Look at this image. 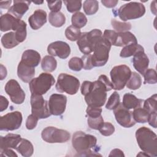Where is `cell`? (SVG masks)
I'll list each match as a JSON object with an SVG mask.
<instances>
[{
  "label": "cell",
  "mask_w": 157,
  "mask_h": 157,
  "mask_svg": "<svg viewBox=\"0 0 157 157\" xmlns=\"http://www.w3.org/2000/svg\"><path fill=\"white\" fill-rule=\"evenodd\" d=\"M113 89L112 83L105 75H101L96 81L93 82V86L89 93L85 96V100L88 106L101 107L105 103L107 91Z\"/></svg>",
  "instance_id": "cell-1"
},
{
  "label": "cell",
  "mask_w": 157,
  "mask_h": 157,
  "mask_svg": "<svg viewBox=\"0 0 157 157\" xmlns=\"http://www.w3.org/2000/svg\"><path fill=\"white\" fill-rule=\"evenodd\" d=\"M136 138L140 148L151 156H157L156 134L147 127H141L136 131Z\"/></svg>",
  "instance_id": "cell-2"
},
{
  "label": "cell",
  "mask_w": 157,
  "mask_h": 157,
  "mask_svg": "<svg viewBox=\"0 0 157 157\" xmlns=\"http://www.w3.org/2000/svg\"><path fill=\"white\" fill-rule=\"evenodd\" d=\"M97 143V139L95 136L88 134L82 131H76L72 136V145L75 150L82 153H86L85 156H89L91 153V149L94 147Z\"/></svg>",
  "instance_id": "cell-3"
},
{
  "label": "cell",
  "mask_w": 157,
  "mask_h": 157,
  "mask_svg": "<svg viewBox=\"0 0 157 157\" xmlns=\"http://www.w3.org/2000/svg\"><path fill=\"white\" fill-rule=\"evenodd\" d=\"M55 80L53 76L48 73H41L37 77L33 78L29 87L31 94L43 95L54 85Z\"/></svg>",
  "instance_id": "cell-4"
},
{
  "label": "cell",
  "mask_w": 157,
  "mask_h": 157,
  "mask_svg": "<svg viewBox=\"0 0 157 157\" xmlns=\"http://www.w3.org/2000/svg\"><path fill=\"white\" fill-rule=\"evenodd\" d=\"M111 44L102 37L95 45L91 61L93 67L104 66L108 61Z\"/></svg>",
  "instance_id": "cell-5"
},
{
  "label": "cell",
  "mask_w": 157,
  "mask_h": 157,
  "mask_svg": "<svg viewBox=\"0 0 157 157\" xmlns=\"http://www.w3.org/2000/svg\"><path fill=\"white\" fill-rule=\"evenodd\" d=\"M131 73L130 68L126 65L121 64L113 67L110 72L113 89L116 90L123 89Z\"/></svg>",
  "instance_id": "cell-6"
},
{
  "label": "cell",
  "mask_w": 157,
  "mask_h": 157,
  "mask_svg": "<svg viewBox=\"0 0 157 157\" xmlns=\"http://www.w3.org/2000/svg\"><path fill=\"white\" fill-rule=\"evenodd\" d=\"M117 13L120 18L126 21L142 17L145 13V8L140 2H131L121 6Z\"/></svg>",
  "instance_id": "cell-7"
},
{
  "label": "cell",
  "mask_w": 157,
  "mask_h": 157,
  "mask_svg": "<svg viewBox=\"0 0 157 157\" xmlns=\"http://www.w3.org/2000/svg\"><path fill=\"white\" fill-rule=\"evenodd\" d=\"M80 86L78 78L66 73H61L57 79L55 85L56 90L59 93H66L73 95L77 93Z\"/></svg>",
  "instance_id": "cell-8"
},
{
  "label": "cell",
  "mask_w": 157,
  "mask_h": 157,
  "mask_svg": "<svg viewBox=\"0 0 157 157\" xmlns=\"http://www.w3.org/2000/svg\"><path fill=\"white\" fill-rule=\"evenodd\" d=\"M42 139L50 144L64 143L70 139L71 136L68 131L58 129L53 126H48L44 128L41 133Z\"/></svg>",
  "instance_id": "cell-9"
},
{
  "label": "cell",
  "mask_w": 157,
  "mask_h": 157,
  "mask_svg": "<svg viewBox=\"0 0 157 157\" xmlns=\"http://www.w3.org/2000/svg\"><path fill=\"white\" fill-rule=\"evenodd\" d=\"M31 105L32 114L39 119L47 118L51 115L48 104L42 95L31 94Z\"/></svg>",
  "instance_id": "cell-10"
},
{
  "label": "cell",
  "mask_w": 157,
  "mask_h": 157,
  "mask_svg": "<svg viewBox=\"0 0 157 157\" xmlns=\"http://www.w3.org/2000/svg\"><path fill=\"white\" fill-rule=\"evenodd\" d=\"M20 112L14 111L0 117V129L1 131H13L18 129L22 123Z\"/></svg>",
  "instance_id": "cell-11"
},
{
  "label": "cell",
  "mask_w": 157,
  "mask_h": 157,
  "mask_svg": "<svg viewBox=\"0 0 157 157\" xmlns=\"http://www.w3.org/2000/svg\"><path fill=\"white\" fill-rule=\"evenodd\" d=\"M4 90L13 103L20 104L25 101V93L17 80L13 79L9 80L5 85Z\"/></svg>",
  "instance_id": "cell-12"
},
{
  "label": "cell",
  "mask_w": 157,
  "mask_h": 157,
  "mask_svg": "<svg viewBox=\"0 0 157 157\" xmlns=\"http://www.w3.org/2000/svg\"><path fill=\"white\" fill-rule=\"evenodd\" d=\"M113 113L117 121L121 126L131 128L136 124V121L132 117V112L125 108L122 103H120V104L113 109Z\"/></svg>",
  "instance_id": "cell-13"
},
{
  "label": "cell",
  "mask_w": 157,
  "mask_h": 157,
  "mask_svg": "<svg viewBox=\"0 0 157 157\" xmlns=\"http://www.w3.org/2000/svg\"><path fill=\"white\" fill-rule=\"evenodd\" d=\"M67 98L61 94H53L48 101V107L51 115H61L66 109Z\"/></svg>",
  "instance_id": "cell-14"
},
{
  "label": "cell",
  "mask_w": 157,
  "mask_h": 157,
  "mask_svg": "<svg viewBox=\"0 0 157 157\" xmlns=\"http://www.w3.org/2000/svg\"><path fill=\"white\" fill-rule=\"evenodd\" d=\"M47 52L52 56H58L61 59L67 58L71 53V48L66 42L55 41L48 45Z\"/></svg>",
  "instance_id": "cell-15"
},
{
  "label": "cell",
  "mask_w": 157,
  "mask_h": 157,
  "mask_svg": "<svg viewBox=\"0 0 157 157\" xmlns=\"http://www.w3.org/2000/svg\"><path fill=\"white\" fill-rule=\"evenodd\" d=\"M132 63L136 70L143 75L149 64V59L144 53V50L138 51L133 55Z\"/></svg>",
  "instance_id": "cell-16"
},
{
  "label": "cell",
  "mask_w": 157,
  "mask_h": 157,
  "mask_svg": "<svg viewBox=\"0 0 157 157\" xmlns=\"http://www.w3.org/2000/svg\"><path fill=\"white\" fill-rule=\"evenodd\" d=\"M30 4L31 2L29 1L15 0L13 1V5L9 9L7 13L18 19H20L28 10Z\"/></svg>",
  "instance_id": "cell-17"
},
{
  "label": "cell",
  "mask_w": 157,
  "mask_h": 157,
  "mask_svg": "<svg viewBox=\"0 0 157 157\" xmlns=\"http://www.w3.org/2000/svg\"><path fill=\"white\" fill-rule=\"evenodd\" d=\"M28 21L33 29L40 28L47 22V13L42 9H37L29 17Z\"/></svg>",
  "instance_id": "cell-18"
},
{
  "label": "cell",
  "mask_w": 157,
  "mask_h": 157,
  "mask_svg": "<svg viewBox=\"0 0 157 157\" xmlns=\"http://www.w3.org/2000/svg\"><path fill=\"white\" fill-rule=\"evenodd\" d=\"M21 137L19 134H8L6 136L0 137V150L7 148L16 149L18 145L21 140Z\"/></svg>",
  "instance_id": "cell-19"
},
{
  "label": "cell",
  "mask_w": 157,
  "mask_h": 157,
  "mask_svg": "<svg viewBox=\"0 0 157 157\" xmlns=\"http://www.w3.org/2000/svg\"><path fill=\"white\" fill-rule=\"evenodd\" d=\"M40 59V55L37 51L26 50L22 54L21 61L30 67H35L39 64Z\"/></svg>",
  "instance_id": "cell-20"
},
{
  "label": "cell",
  "mask_w": 157,
  "mask_h": 157,
  "mask_svg": "<svg viewBox=\"0 0 157 157\" xmlns=\"http://www.w3.org/2000/svg\"><path fill=\"white\" fill-rule=\"evenodd\" d=\"M34 68L35 67H30L20 61L17 67L18 77L24 82H30L35 75Z\"/></svg>",
  "instance_id": "cell-21"
},
{
  "label": "cell",
  "mask_w": 157,
  "mask_h": 157,
  "mask_svg": "<svg viewBox=\"0 0 157 157\" xmlns=\"http://www.w3.org/2000/svg\"><path fill=\"white\" fill-rule=\"evenodd\" d=\"M131 44H137L135 36L129 31L117 33L114 45L117 47H124Z\"/></svg>",
  "instance_id": "cell-22"
},
{
  "label": "cell",
  "mask_w": 157,
  "mask_h": 157,
  "mask_svg": "<svg viewBox=\"0 0 157 157\" xmlns=\"http://www.w3.org/2000/svg\"><path fill=\"white\" fill-rule=\"evenodd\" d=\"M18 20L9 13L2 15L0 18L1 31L4 32L10 29L13 30Z\"/></svg>",
  "instance_id": "cell-23"
},
{
  "label": "cell",
  "mask_w": 157,
  "mask_h": 157,
  "mask_svg": "<svg viewBox=\"0 0 157 157\" xmlns=\"http://www.w3.org/2000/svg\"><path fill=\"white\" fill-rule=\"evenodd\" d=\"M87 32L82 33L80 37L77 40V45L82 53L85 55H90L94 50L90 41L87 38Z\"/></svg>",
  "instance_id": "cell-24"
},
{
  "label": "cell",
  "mask_w": 157,
  "mask_h": 157,
  "mask_svg": "<svg viewBox=\"0 0 157 157\" xmlns=\"http://www.w3.org/2000/svg\"><path fill=\"white\" fill-rule=\"evenodd\" d=\"M142 100L136 98L134 94L131 93H126L123 98V105L128 109H134L140 106Z\"/></svg>",
  "instance_id": "cell-25"
},
{
  "label": "cell",
  "mask_w": 157,
  "mask_h": 157,
  "mask_svg": "<svg viewBox=\"0 0 157 157\" xmlns=\"http://www.w3.org/2000/svg\"><path fill=\"white\" fill-rule=\"evenodd\" d=\"M24 157L31 156L34 152V147L30 141L22 139L15 149Z\"/></svg>",
  "instance_id": "cell-26"
},
{
  "label": "cell",
  "mask_w": 157,
  "mask_h": 157,
  "mask_svg": "<svg viewBox=\"0 0 157 157\" xmlns=\"http://www.w3.org/2000/svg\"><path fill=\"white\" fill-rule=\"evenodd\" d=\"M13 31H15V36L17 41L19 43L23 42L26 37V23L19 19Z\"/></svg>",
  "instance_id": "cell-27"
},
{
  "label": "cell",
  "mask_w": 157,
  "mask_h": 157,
  "mask_svg": "<svg viewBox=\"0 0 157 157\" xmlns=\"http://www.w3.org/2000/svg\"><path fill=\"white\" fill-rule=\"evenodd\" d=\"M1 43L6 48H12L19 44L16 39L15 33L13 32H9L4 34L1 37Z\"/></svg>",
  "instance_id": "cell-28"
},
{
  "label": "cell",
  "mask_w": 157,
  "mask_h": 157,
  "mask_svg": "<svg viewBox=\"0 0 157 157\" xmlns=\"http://www.w3.org/2000/svg\"><path fill=\"white\" fill-rule=\"evenodd\" d=\"M48 20L50 23L55 27H61L66 22V17L61 12H51L48 15Z\"/></svg>",
  "instance_id": "cell-29"
},
{
  "label": "cell",
  "mask_w": 157,
  "mask_h": 157,
  "mask_svg": "<svg viewBox=\"0 0 157 157\" xmlns=\"http://www.w3.org/2000/svg\"><path fill=\"white\" fill-rule=\"evenodd\" d=\"M41 67L42 70L45 72H53L57 67V61L53 56L47 55L44 56L42 60Z\"/></svg>",
  "instance_id": "cell-30"
},
{
  "label": "cell",
  "mask_w": 157,
  "mask_h": 157,
  "mask_svg": "<svg viewBox=\"0 0 157 157\" xmlns=\"http://www.w3.org/2000/svg\"><path fill=\"white\" fill-rule=\"evenodd\" d=\"M144 48L138 44H131L124 46L121 50L120 56L121 58H128L133 56L140 50H144Z\"/></svg>",
  "instance_id": "cell-31"
},
{
  "label": "cell",
  "mask_w": 157,
  "mask_h": 157,
  "mask_svg": "<svg viewBox=\"0 0 157 157\" xmlns=\"http://www.w3.org/2000/svg\"><path fill=\"white\" fill-rule=\"evenodd\" d=\"M149 113L144 109L137 107L134 109L132 112V117L136 122L140 123H145L147 122Z\"/></svg>",
  "instance_id": "cell-32"
},
{
  "label": "cell",
  "mask_w": 157,
  "mask_h": 157,
  "mask_svg": "<svg viewBox=\"0 0 157 157\" xmlns=\"http://www.w3.org/2000/svg\"><path fill=\"white\" fill-rule=\"evenodd\" d=\"M142 85V78L140 75L136 72H132L130 78L128 80L126 85L128 88L132 90L139 89Z\"/></svg>",
  "instance_id": "cell-33"
},
{
  "label": "cell",
  "mask_w": 157,
  "mask_h": 157,
  "mask_svg": "<svg viewBox=\"0 0 157 157\" xmlns=\"http://www.w3.org/2000/svg\"><path fill=\"white\" fill-rule=\"evenodd\" d=\"M71 21L72 26L80 29L86 25L87 18L82 12H77L72 15Z\"/></svg>",
  "instance_id": "cell-34"
},
{
  "label": "cell",
  "mask_w": 157,
  "mask_h": 157,
  "mask_svg": "<svg viewBox=\"0 0 157 157\" xmlns=\"http://www.w3.org/2000/svg\"><path fill=\"white\" fill-rule=\"evenodd\" d=\"M83 8L85 13L88 15H91L97 12L99 9V2L97 1L86 0L83 2Z\"/></svg>",
  "instance_id": "cell-35"
},
{
  "label": "cell",
  "mask_w": 157,
  "mask_h": 157,
  "mask_svg": "<svg viewBox=\"0 0 157 157\" xmlns=\"http://www.w3.org/2000/svg\"><path fill=\"white\" fill-rule=\"evenodd\" d=\"M81 34L80 29L72 25L68 26L65 30L66 37L71 41L77 40L80 37Z\"/></svg>",
  "instance_id": "cell-36"
},
{
  "label": "cell",
  "mask_w": 157,
  "mask_h": 157,
  "mask_svg": "<svg viewBox=\"0 0 157 157\" xmlns=\"http://www.w3.org/2000/svg\"><path fill=\"white\" fill-rule=\"evenodd\" d=\"M156 99L157 95L156 94H155L144 101L143 108H144L149 113L157 112Z\"/></svg>",
  "instance_id": "cell-37"
},
{
  "label": "cell",
  "mask_w": 157,
  "mask_h": 157,
  "mask_svg": "<svg viewBox=\"0 0 157 157\" xmlns=\"http://www.w3.org/2000/svg\"><path fill=\"white\" fill-rule=\"evenodd\" d=\"M111 24L113 28L118 33H123L128 31L131 28V25L130 23L121 22L115 19L111 20Z\"/></svg>",
  "instance_id": "cell-38"
},
{
  "label": "cell",
  "mask_w": 157,
  "mask_h": 157,
  "mask_svg": "<svg viewBox=\"0 0 157 157\" xmlns=\"http://www.w3.org/2000/svg\"><path fill=\"white\" fill-rule=\"evenodd\" d=\"M120 95L119 94L115 91L113 92L110 96L109 97L107 104L105 105L106 109L109 110H113L115 109L119 104H120Z\"/></svg>",
  "instance_id": "cell-39"
},
{
  "label": "cell",
  "mask_w": 157,
  "mask_h": 157,
  "mask_svg": "<svg viewBox=\"0 0 157 157\" xmlns=\"http://www.w3.org/2000/svg\"><path fill=\"white\" fill-rule=\"evenodd\" d=\"M87 122L88 126L91 129L96 130H99L104 123V119L101 115L96 118L88 117Z\"/></svg>",
  "instance_id": "cell-40"
},
{
  "label": "cell",
  "mask_w": 157,
  "mask_h": 157,
  "mask_svg": "<svg viewBox=\"0 0 157 157\" xmlns=\"http://www.w3.org/2000/svg\"><path fill=\"white\" fill-rule=\"evenodd\" d=\"M144 84H155L157 82L156 72L153 69H148L144 74Z\"/></svg>",
  "instance_id": "cell-41"
},
{
  "label": "cell",
  "mask_w": 157,
  "mask_h": 157,
  "mask_svg": "<svg viewBox=\"0 0 157 157\" xmlns=\"http://www.w3.org/2000/svg\"><path fill=\"white\" fill-rule=\"evenodd\" d=\"M67 10L69 12L74 13L80 10L82 7L81 1H64Z\"/></svg>",
  "instance_id": "cell-42"
},
{
  "label": "cell",
  "mask_w": 157,
  "mask_h": 157,
  "mask_svg": "<svg viewBox=\"0 0 157 157\" xmlns=\"http://www.w3.org/2000/svg\"><path fill=\"white\" fill-rule=\"evenodd\" d=\"M68 66L71 70L74 71H79L83 67L82 59L78 57L72 58L69 61Z\"/></svg>",
  "instance_id": "cell-43"
},
{
  "label": "cell",
  "mask_w": 157,
  "mask_h": 157,
  "mask_svg": "<svg viewBox=\"0 0 157 157\" xmlns=\"http://www.w3.org/2000/svg\"><path fill=\"white\" fill-rule=\"evenodd\" d=\"M99 131L102 135L104 136H109L114 132L115 128L112 123L109 122H104Z\"/></svg>",
  "instance_id": "cell-44"
},
{
  "label": "cell",
  "mask_w": 157,
  "mask_h": 157,
  "mask_svg": "<svg viewBox=\"0 0 157 157\" xmlns=\"http://www.w3.org/2000/svg\"><path fill=\"white\" fill-rule=\"evenodd\" d=\"M102 109L101 107H92V106H88L86 112L88 117L91 118H96L101 115L102 113Z\"/></svg>",
  "instance_id": "cell-45"
},
{
  "label": "cell",
  "mask_w": 157,
  "mask_h": 157,
  "mask_svg": "<svg viewBox=\"0 0 157 157\" xmlns=\"http://www.w3.org/2000/svg\"><path fill=\"white\" fill-rule=\"evenodd\" d=\"M117 33L115 31L106 29L104 31L102 37L105 40H107L111 44V45H114L117 38Z\"/></svg>",
  "instance_id": "cell-46"
},
{
  "label": "cell",
  "mask_w": 157,
  "mask_h": 157,
  "mask_svg": "<svg viewBox=\"0 0 157 157\" xmlns=\"http://www.w3.org/2000/svg\"><path fill=\"white\" fill-rule=\"evenodd\" d=\"M38 120L39 118L33 114L29 115L26 121V128L29 130L33 129L36 127Z\"/></svg>",
  "instance_id": "cell-47"
},
{
  "label": "cell",
  "mask_w": 157,
  "mask_h": 157,
  "mask_svg": "<svg viewBox=\"0 0 157 157\" xmlns=\"http://www.w3.org/2000/svg\"><path fill=\"white\" fill-rule=\"evenodd\" d=\"M48 4V7L51 10V12H59L61 9L62 1H47Z\"/></svg>",
  "instance_id": "cell-48"
},
{
  "label": "cell",
  "mask_w": 157,
  "mask_h": 157,
  "mask_svg": "<svg viewBox=\"0 0 157 157\" xmlns=\"http://www.w3.org/2000/svg\"><path fill=\"white\" fill-rule=\"evenodd\" d=\"M82 59L83 62V69L86 70H90L93 67L91 61V55H84L82 57Z\"/></svg>",
  "instance_id": "cell-49"
},
{
  "label": "cell",
  "mask_w": 157,
  "mask_h": 157,
  "mask_svg": "<svg viewBox=\"0 0 157 157\" xmlns=\"http://www.w3.org/2000/svg\"><path fill=\"white\" fill-rule=\"evenodd\" d=\"M93 86V82L90 81H84L81 86V93L82 95H86L90 92Z\"/></svg>",
  "instance_id": "cell-50"
},
{
  "label": "cell",
  "mask_w": 157,
  "mask_h": 157,
  "mask_svg": "<svg viewBox=\"0 0 157 157\" xmlns=\"http://www.w3.org/2000/svg\"><path fill=\"white\" fill-rule=\"evenodd\" d=\"M156 113L157 112L149 113V116L147 120L149 124L154 128H156Z\"/></svg>",
  "instance_id": "cell-51"
},
{
  "label": "cell",
  "mask_w": 157,
  "mask_h": 157,
  "mask_svg": "<svg viewBox=\"0 0 157 157\" xmlns=\"http://www.w3.org/2000/svg\"><path fill=\"white\" fill-rule=\"evenodd\" d=\"M9 105V101L2 95L0 96V111L5 110Z\"/></svg>",
  "instance_id": "cell-52"
},
{
  "label": "cell",
  "mask_w": 157,
  "mask_h": 157,
  "mask_svg": "<svg viewBox=\"0 0 157 157\" xmlns=\"http://www.w3.org/2000/svg\"><path fill=\"white\" fill-rule=\"evenodd\" d=\"M1 156H16L17 157V155L12 150L11 148H7L4 150H1Z\"/></svg>",
  "instance_id": "cell-53"
},
{
  "label": "cell",
  "mask_w": 157,
  "mask_h": 157,
  "mask_svg": "<svg viewBox=\"0 0 157 157\" xmlns=\"http://www.w3.org/2000/svg\"><path fill=\"white\" fill-rule=\"evenodd\" d=\"M102 4L108 8H112L116 6L117 3L118 2V1H115V0H102L101 1Z\"/></svg>",
  "instance_id": "cell-54"
},
{
  "label": "cell",
  "mask_w": 157,
  "mask_h": 157,
  "mask_svg": "<svg viewBox=\"0 0 157 157\" xmlns=\"http://www.w3.org/2000/svg\"><path fill=\"white\" fill-rule=\"evenodd\" d=\"M109 156L110 157V156H120V157H122V156H124V155L123 153V151L122 150H121L120 149H118V148H115L113 150H112L110 154L109 155Z\"/></svg>",
  "instance_id": "cell-55"
},
{
  "label": "cell",
  "mask_w": 157,
  "mask_h": 157,
  "mask_svg": "<svg viewBox=\"0 0 157 157\" xmlns=\"http://www.w3.org/2000/svg\"><path fill=\"white\" fill-rule=\"evenodd\" d=\"M12 1H0V7L1 9H7L10 7V4H11Z\"/></svg>",
  "instance_id": "cell-56"
},
{
  "label": "cell",
  "mask_w": 157,
  "mask_h": 157,
  "mask_svg": "<svg viewBox=\"0 0 157 157\" xmlns=\"http://www.w3.org/2000/svg\"><path fill=\"white\" fill-rule=\"evenodd\" d=\"M7 75V70L6 68L2 65L1 64V80H3Z\"/></svg>",
  "instance_id": "cell-57"
},
{
  "label": "cell",
  "mask_w": 157,
  "mask_h": 157,
  "mask_svg": "<svg viewBox=\"0 0 157 157\" xmlns=\"http://www.w3.org/2000/svg\"><path fill=\"white\" fill-rule=\"evenodd\" d=\"M151 11L154 15L156 14V1H153L151 3Z\"/></svg>",
  "instance_id": "cell-58"
},
{
  "label": "cell",
  "mask_w": 157,
  "mask_h": 157,
  "mask_svg": "<svg viewBox=\"0 0 157 157\" xmlns=\"http://www.w3.org/2000/svg\"><path fill=\"white\" fill-rule=\"evenodd\" d=\"M137 156H149V157H150V156H149V155H148L147 153H145V152H140Z\"/></svg>",
  "instance_id": "cell-59"
},
{
  "label": "cell",
  "mask_w": 157,
  "mask_h": 157,
  "mask_svg": "<svg viewBox=\"0 0 157 157\" xmlns=\"http://www.w3.org/2000/svg\"><path fill=\"white\" fill-rule=\"evenodd\" d=\"M33 3L34 4H42L44 2L43 1H33Z\"/></svg>",
  "instance_id": "cell-60"
}]
</instances>
